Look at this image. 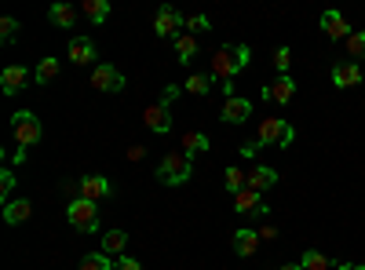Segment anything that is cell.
<instances>
[{"label":"cell","instance_id":"2","mask_svg":"<svg viewBox=\"0 0 365 270\" xmlns=\"http://www.w3.org/2000/svg\"><path fill=\"white\" fill-rule=\"evenodd\" d=\"M154 175H158V183H165V187H182L194 175V157L182 154V150H168Z\"/></svg>","mask_w":365,"mask_h":270},{"label":"cell","instance_id":"36","mask_svg":"<svg viewBox=\"0 0 365 270\" xmlns=\"http://www.w3.org/2000/svg\"><path fill=\"white\" fill-rule=\"evenodd\" d=\"M117 270H143V263H139L135 256H120V259H117Z\"/></svg>","mask_w":365,"mask_h":270},{"label":"cell","instance_id":"18","mask_svg":"<svg viewBox=\"0 0 365 270\" xmlns=\"http://www.w3.org/2000/svg\"><path fill=\"white\" fill-rule=\"evenodd\" d=\"M234 212H241V216H249V212H256V216H263L267 212V204H263V197L256 194V190H241V194H234Z\"/></svg>","mask_w":365,"mask_h":270},{"label":"cell","instance_id":"21","mask_svg":"<svg viewBox=\"0 0 365 270\" xmlns=\"http://www.w3.org/2000/svg\"><path fill=\"white\" fill-rule=\"evenodd\" d=\"M77 8L73 4H51V11H48V19L55 22V26H63V29H73L77 26Z\"/></svg>","mask_w":365,"mask_h":270},{"label":"cell","instance_id":"9","mask_svg":"<svg viewBox=\"0 0 365 270\" xmlns=\"http://www.w3.org/2000/svg\"><path fill=\"white\" fill-rule=\"evenodd\" d=\"M77 190H81V197H88V201H103V197H110L113 194V183L106 175H81V183H77Z\"/></svg>","mask_w":365,"mask_h":270},{"label":"cell","instance_id":"19","mask_svg":"<svg viewBox=\"0 0 365 270\" xmlns=\"http://www.w3.org/2000/svg\"><path fill=\"white\" fill-rule=\"evenodd\" d=\"M259 230H252V227H241V230H234V252L237 256H256V249H259Z\"/></svg>","mask_w":365,"mask_h":270},{"label":"cell","instance_id":"28","mask_svg":"<svg viewBox=\"0 0 365 270\" xmlns=\"http://www.w3.org/2000/svg\"><path fill=\"white\" fill-rule=\"evenodd\" d=\"M182 88H187L190 95H208L212 92V73H190Z\"/></svg>","mask_w":365,"mask_h":270},{"label":"cell","instance_id":"26","mask_svg":"<svg viewBox=\"0 0 365 270\" xmlns=\"http://www.w3.org/2000/svg\"><path fill=\"white\" fill-rule=\"evenodd\" d=\"M223 183H227V194H241L249 187V172H241V168H227L223 172Z\"/></svg>","mask_w":365,"mask_h":270},{"label":"cell","instance_id":"22","mask_svg":"<svg viewBox=\"0 0 365 270\" xmlns=\"http://www.w3.org/2000/svg\"><path fill=\"white\" fill-rule=\"evenodd\" d=\"M77 270H117V259L99 249V252H88V256L77 263Z\"/></svg>","mask_w":365,"mask_h":270},{"label":"cell","instance_id":"30","mask_svg":"<svg viewBox=\"0 0 365 270\" xmlns=\"http://www.w3.org/2000/svg\"><path fill=\"white\" fill-rule=\"evenodd\" d=\"M15 183H19V175H15V168H4L0 172V201H11V190H15Z\"/></svg>","mask_w":365,"mask_h":270},{"label":"cell","instance_id":"37","mask_svg":"<svg viewBox=\"0 0 365 270\" xmlns=\"http://www.w3.org/2000/svg\"><path fill=\"white\" fill-rule=\"evenodd\" d=\"M263 142L259 139H252V142H245V146H241V157H256V150H259Z\"/></svg>","mask_w":365,"mask_h":270},{"label":"cell","instance_id":"10","mask_svg":"<svg viewBox=\"0 0 365 270\" xmlns=\"http://www.w3.org/2000/svg\"><path fill=\"white\" fill-rule=\"evenodd\" d=\"M259 95H263L267 103L285 106V103H292V99H296V81H292V77H278V81H270Z\"/></svg>","mask_w":365,"mask_h":270},{"label":"cell","instance_id":"40","mask_svg":"<svg viewBox=\"0 0 365 270\" xmlns=\"http://www.w3.org/2000/svg\"><path fill=\"white\" fill-rule=\"evenodd\" d=\"M143 154H146V150H143V146H132V150H128V161H139Z\"/></svg>","mask_w":365,"mask_h":270},{"label":"cell","instance_id":"32","mask_svg":"<svg viewBox=\"0 0 365 270\" xmlns=\"http://www.w3.org/2000/svg\"><path fill=\"white\" fill-rule=\"evenodd\" d=\"M289 66H292V51L289 48H274V70L282 77H289Z\"/></svg>","mask_w":365,"mask_h":270},{"label":"cell","instance_id":"24","mask_svg":"<svg viewBox=\"0 0 365 270\" xmlns=\"http://www.w3.org/2000/svg\"><path fill=\"white\" fill-rule=\"evenodd\" d=\"M299 266L303 270H332V259L325 252H318V249H307V252L299 256Z\"/></svg>","mask_w":365,"mask_h":270},{"label":"cell","instance_id":"41","mask_svg":"<svg viewBox=\"0 0 365 270\" xmlns=\"http://www.w3.org/2000/svg\"><path fill=\"white\" fill-rule=\"evenodd\" d=\"M282 270H303V266H299V263H285Z\"/></svg>","mask_w":365,"mask_h":270},{"label":"cell","instance_id":"4","mask_svg":"<svg viewBox=\"0 0 365 270\" xmlns=\"http://www.w3.org/2000/svg\"><path fill=\"white\" fill-rule=\"evenodd\" d=\"M256 139L263 142V146H292V139H296V128L285 121V117H263L259 121V132H256Z\"/></svg>","mask_w":365,"mask_h":270},{"label":"cell","instance_id":"33","mask_svg":"<svg viewBox=\"0 0 365 270\" xmlns=\"http://www.w3.org/2000/svg\"><path fill=\"white\" fill-rule=\"evenodd\" d=\"M15 33H19V19H0V37H4V44H11L15 41Z\"/></svg>","mask_w":365,"mask_h":270},{"label":"cell","instance_id":"8","mask_svg":"<svg viewBox=\"0 0 365 270\" xmlns=\"http://www.w3.org/2000/svg\"><path fill=\"white\" fill-rule=\"evenodd\" d=\"M143 121H146V128L154 132V135H168V128H172V106L168 103H150L146 110H143Z\"/></svg>","mask_w":365,"mask_h":270},{"label":"cell","instance_id":"12","mask_svg":"<svg viewBox=\"0 0 365 270\" xmlns=\"http://www.w3.org/2000/svg\"><path fill=\"white\" fill-rule=\"evenodd\" d=\"M70 63L73 66H91L96 63V55H99V48H96V41L91 37H70Z\"/></svg>","mask_w":365,"mask_h":270},{"label":"cell","instance_id":"1","mask_svg":"<svg viewBox=\"0 0 365 270\" xmlns=\"http://www.w3.org/2000/svg\"><path fill=\"white\" fill-rule=\"evenodd\" d=\"M249 44H230V48H220L216 55H212V77H220L223 81H234L241 70L249 66Z\"/></svg>","mask_w":365,"mask_h":270},{"label":"cell","instance_id":"16","mask_svg":"<svg viewBox=\"0 0 365 270\" xmlns=\"http://www.w3.org/2000/svg\"><path fill=\"white\" fill-rule=\"evenodd\" d=\"M322 29H325L329 41H347L351 37V26H347V19L340 11H325L322 15Z\"/></svg>","mask_w":365,"mask_h":270},{"label":"cell","instance_id":"35","mask_svg":"<svg viewBox=\"0 0 365 270\" xmlns=\"http://www.w3.org/2000/svg\"><path fill=\"white\" fill-rule=\"evenodd\" d=\"M179 92H182L179 84H165V88H161V103H168V106H172V103L179 99Z\"/></svg>","mask_w":365,"mask_h":270},{"label":"cell","instance_id":"38","mask_svg":"<svg viewBox=\"0 0 365 270\" xmlns=\"http://www.w3.org/2000/svg\"><path fill=\"white\" fill-rule=\"evenodd\" d=\"M11 165H26V146H19L15 154H11Z\"/></svg>","mask_w":365,"mask_h":270},{"label":"cell","instance_id":"20","mask_svg":"<svg viewBox=\"0 0 365 270\" xmlns=\"http://www.w3.org/2000/svg\"><path fill=\"white\" fill-rule=\"evenodd\" d=\"M81 15L91 26H103L110 19V0H81Z\"/></svg>","mask_w":365,"mask_h":270},{"label":"cell","instance_id":"3","mask_svg":"<svg viewBox=\"0 0 365 270\" xmlns=\"http://www.w3.org/2000/svg\"><path fill=\"white\" fill-rule=\"evenodd\" d=\"M66 223L81 234H96L99 230V204L88 201V197H73L66 204Z\"/></svg>","mask_w":365,"mask_h":270},{"label":"cell","instance_id":"13","mask_svg":"<svg viewBox=\"0 0 365 270\" xmlns=\"http://www.w3.org/2000/svg\"><path fill=\"white\" fill-rule=\"evenodd\" d=\"M329 77H332V84H336V88H358L365 81V70L358 63H336Z\"/></svg>","mask_w":365,"mask_h":270},{"label":"cell","instance_id":"34","mask_svg":"<svg viewBox=\"0 0 365 270\" xmlns=\"http://www.w3.org/2000/svg\"><path fill=\"white\" fill-rule=\"evenodd\" d=\"M187 29H190V37H197V33H205V29H208V19L205 15H190L187 19Z\"/></svg>","mask_w":365,"mask_h":270},{"label":"cell","instance_id":"39","mask_svg":"<svg viewBox=\"0 0 365 270\" xmlns=\"http://www.w3.org/2000/svg\"><path fill=\"white\" fill-rule=\"evenodd\" d=\"M259 237H263V242H274V237H278V230H274V227H263Z\"/></svg>","mask_w":365,"mask_h":270},{"label":"cell","instance_id":"27","mask_svg":"<svg viewBox=\"0 0 365 270\" xmlns=\"http://www.w3.org/2000/svg\"><path fill=\"white\" fill-rule=\"evenodd\" d=\"M205 150H208V135L205 132H187V135H182V154H205Z\"/></svg>","mask_w":365,"mask_h":270},{"label":"cell","instance_id":"14","mask_svg":"<svg viewBox=\"0 0 365 270\" xmlns=\"http://www.w3.org/2000/svg\"><path fill=\"white\" fill-rule=\"evenodd\" d=\"M29 216H34V201H29V197H11V201L4 204V223H8V227H19V223H26Z\"/></svg>","mask_w":365,"mask_h":270},{"label":"cell","instance_id":"17","mask_svg":"<svg viewBox=\"0 0 365 270\" xmlns=\"http://www.w3.org/2000/svg\"><path fill=\"white\" fill-rule=\"evenodd\" d=\"M270 187H278V168H270V165H256V168L249 172V190L263 194V190H270Z\"/></svg>","mask_w":365,"mask_h":270},{"label":"cell","instance_id":"31","mask_svg":"<svg viewBox=\"0 0 365 270\" xmlns=\"http://www.w3.org/2000/svg\"><path fill=\"white\" fill-rule=\"evenodd\" d=\"M347 55H351V63H354V58H365V29H358V33H351L347 41Z\"/></svg>","mask_w":365,"mask_h":270},{"label":"cell","instance_id":"6","mask_svg":"<svg viewBox=\"0 0 365 270\" xmlns=\"http://www.w3.org/2000/svg\"><path fill=\"white\" fill-rule=\"evenodd\" d=\"M182 29H187V19H182L175 8H158V15H154V33L161 37V41H179L182 37Z\"/></svg>","mask_w":365,"mask_h":270},{"label":"cell","instance_id":"42","mask_svg":"<svg viewBox=\"0 0 365 270\" xmlns=\"http://www.w3.org/2000/svg\"><path fill=\"white\" fill-rule=\"evenodd\" d=\"M351 270H365V266H351Z\"/></svg>","mask_w":365,"mask_h":270},{"label":"cell","instance_id":"11","mask_svg":"<svg viewBox=\"0 0 365 270\" xmlns=\"http://www.w3.org/2000/svg\"><path fill=\"white\" fill-rule=\"evenodd\" d=\"M249 113H252V99H245V95L223 99V110H220V117H223L227 125H245Z\"/></svg>","mask_w":365,"mask_h":270},{"label":"cell","instance_id":"29","mask_svg":"<svg viewBox=\"0 0 365 270\" xmlns=\"http://www.w3.org/2000/svg\"><path fill=\"white\" fill-rule=\"evenodd\" d=\"M175 55H179V63L187 66L190 58L197 55V37H190V33H182V37L175 41Z\"/></svg>","mask_w":365,"mask_h":270},{"label":"cell","instance_id":"23","mask_svg":"<svg viewBox=\"0 0 365 270\" xmlns=\"http://www.w3.org/2000/svg\"><path fill=\"white\" fill-rule=\"evenodd\" d=\"M58 70H63V66H58V58H41V63H37V70H34V81L37 84H51L55 77H58Z\"/></svg>","mask_w":365,"mask_h":270},{"label":"cell","instance_id":"7","mask_svg":"<svg viewBox=\"0 0 365 270\" xmlns=\"http://www.w3.org/2000/svg\"><path fill=\"white\" fill-rule=\"evenodd\" d=\"M91 88H96V92H106V95H117V92H125V73H120L113 63H99L96 70H91Z\"/></svg>","mask_w":365,"mask_h":270},{"label":"cell","instance_id":"25","mask_svg":"<svg viewBox=\"0 0 365 270\" xmlns=\"http://www.w3.org/2000/svg\"><path fill=\"white\" fill-rule=\"evenodd\" d=\"M125 245H128V234H125V230H110V234H103V252H106V256L125 252Z\"/></svg>","mask_w":365,"mask_h":270},{"label":"cell","instance_id":"5","mask_svg":"<svg viewBox=\"0 0 365 270\" xmlns=\"http://www.w3.org/2000/svg\"><path fill=\"white\" fill-rule=\"evenodd\" d=\"M11 132H15V142H19V146H34V142L44 135L41 117H37L34 110H19V113H11Z\"/></svg>","mask_w":365,"mask_h":270},{"label":"cell","instance_id":"15","mask_svg":"<svg viewBox=\"0 0 365 270\" xmlns=\"http://www.w3.org/2000/svg\"><path fill=\"white\" fill-rule=\"evenodd\" d=\"M26 81H29V70L26 66H4V73H0V92L15 95V92H22V88H26Z\"/></svg>","mask_w":365,"mask_h":270}]
</instances>
